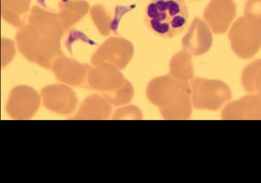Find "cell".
<instances>
[{
  "label": "cell",
  "mask_w": 261,
  "mask_h": 183,
  "mask_svg": "<svg viewBox=\"0 0 261 183\" xmlns=\"http://www.w3.org/2000/svg\"><path fill=\"white\" fill-rule=\"evenodd\" d=\"M65 32L58 13L34 6L27 23L17 30V46L30 62L50 69L55 60L64 55L61 40Z\"/></svg>",
  "instance_id": "obj_1"
},
{
  "label": "cell",
  "mask_w": 261,
  "mask_h": 183,
  "mask_svg": "<svg viewBox=\"0 0 261 183\" xmlns=\"http://www.w3.org/2000/svg\"><path fill=\"white\" fill-rule=\"evenodd\" d=\"M189 82L177 81L170 75L156 77L148 84L146 96L160 108L166 120L190 119L192 112Z\"/></svg>",
  "instance_id": "obj_2"
},
{
  "label": "cell",
  "mask_w": 261,
  "mask_h": 183,
  "mask_svg": "<svg viewBox=\"0 0 261 183\" xmlns=\"http://www.w3.org/2000/svg\"><path fill=\"white\" fill-rule=\"evenodd\" d=\"M189 15L185 0H151L145 11L147 27L158 36L168 38L184 31Z\"/></svg>",
  "instance_id": "obj_3"
},
{
  "label": "cell",
  "mask_w": 261,
  "mask_h": 183,
  "mask_svg": "<svg viewBox=\"0 0 261 183\" xmlns=\"http://www.w3.org/2000/svg\"><path fill=\"white\" fill-rule=\"evenodd\" d=\"M190 85L191 101L196 109L218 111L232 98L229 87L220 80L196 77Z\"/></svg>",
  "instance_id": "obj_4"
},
{
  "label": "cell",
  "mask_w": 261,
  "mask_h": 183,
  "mask_svg": "<svg viewBox=\"0 0 261 183\" xmlns=\"http://www.w3.org/2000/svg\"><path fill=\"white\" fill-rule=\"evenodd\" d=\"M228 38L231 49L239 58L249 59L261 47V23L241 16L234 21Z\"/></svg>",
  "instance_id": "obj_5"
},
{
  "label": "cell",
  "mask_w": 261,
  "mask_h": 183,
  "mask_svg": "<svg viewBox=\"0 0 261 183\" xmlns=\"http://www.w3.org/2000/svg\"><path fill=\"white\" fill-rule=\"evenodd\" d=\"M134 54L132 42L123 37L113 36L108 38L94 52L91 63L93 66L108 63L121 70L127 66Z\"/></svg>",
  "instance_id": "obj_6"
},
{
  "label": "cell",
  "mask_w": 261,
  "mask_h": 183,
  "mask_svg": "<svg viewBox=\"0 0 261 183\" xmlns=\"http://www.w3.org/2000/svg\"><path fill=\"white\" fill-rule=\"evenodd\" d=\"M41 100V95L31 87L17 86L11 91L6 111L13 119H32L40 107Z\"/></svg>",
  "instance_id": "obj_7"
},
{
  "label": "cell",
  "mask_w": 261,
  "mask_h": 183,
  "mask_svg": "<svg viewBox=\"0 0 261 183\" xmlns=\"http://www.w3.org/2000/svg\"><path fill=\"white\" fill-rule=\"evenodd\" d=\"M41 97L43 106L59 115L71 114L77 106L75 93L65 85L59 84L47 86L42 89Z\"/></svg>",
  "instance_id": "obj_8"
},
{
  "label": "cell",
  "mask_w": 261,
  "mask_h": 183,
  "mask_svg": "<svg viewBox=\"0 0 261 183\" xmlns=\"http://www.w3.org/2000/svg\"><path fill=\"white\" fill-rule=\"evenodd\" d=\"M125 81L120 69L108 63L90 66L87 77L90 88L99 91L101 94L114 92L120 88Z\"/></svg>",
  "instance_id": "obj_9"
},
{
  "label": "cell",
  "mask_w": 261,
  "mask_h": 183,
  "mask_svg": "<svg viewBox=\"0 0 261 183\" xmlns=\"http://www.w3.org/2000/svg\"><path fill=\"white\" fill-rule=\"evenodd\" d=\"M237 15L233 0H212L204 12V18L216 34L225 33Z\"/></svg>",
  "instance_id": "obj_10"
},
{
  "label": "cell",
  "mask_w": 261,
  "mask_h": 183,
  "mask_svg": "<svg viewBox=\"0 0 261 183\" xmlns=\"http://www.w3.org/2000/svg\"><path fill=\"white\" fill-rule=\"evenodd\" d=\"M64 55L59 57L52 64L51 68L57 80L64 84L80 86L85 84L90 68Z\"/></svg>",
  "instance_id": "obj_11"
},
{
  "label": "cell",
  "mask_w": 261,
  "mask_h": 183,
  "mask_svg": "<svg viewBox=\"0 0 261 183\" xmlns=\"http://www.w3.org/2000/svg\"><path fill=\"white\" fill-rule=\"evenodd\" d=\"M221 116L223 120H261V93L246 95L228 103Z\"/></svg>",
  "instance_id": "obj_12"
},
{
  "label": "cell",
  "mask_w": 261,
  "mask_h": 183,
  "mask_svg": "<svg viewBox=\"0 0 261 183\" xmlns=\"http://www.w3.org/2000/svg\"><path fill=\"white\" fill-rule=\"evenodd\" d=\"M213 43V36L206 24L196 19L185 36L182 38L184 50L191 56L202 55L210 50Z\"/></svg>",
  "instance_id": "obj_13"
},
{
  "label": "cell",
  "mask_w": 261,
  "mask_h": 183,
  "mask_svg": "<svg viewBox=\"0 0 261 183\" xmlns=\"http://www.w3.org/2000/svg\"><path fill=\"white\" fill-rule=\"evenodd\" d=\"M112 113V104L101 94H94L87 97L81 104L74 119L107 120Z\"/></svg>",
  "instance_id": "obj_14"
},
{
  "label": "cell",
  "mask_w": 261,
  "mask_h": 183,
  "mask_svg": "<svg viewBox=\"0 0 261 183\" xmlns=\"http://www.w3.org/2000/svg\"><path fill=\"white\" fill-rule=\"evenodd\" d=\"M58 14L66 30L80 21L90 10V5L85 0H62L59 3Z\"/></svg>",
  "instance_id": "obj_15"
},
{
  "label": "cell",
  "mask_w": 261,
  "mask_h": 183,
  "mask_svg": "<svg viewBox=\"0 0 261 183\" xmlns=\"http://www.w3.org/2000/svg\"><path fill=\"white\" fill-rule=\"evenodd\" d=\"M31 0H1L2 18L14 27L20 28L26 23Z\"/></svg>",
  "instance_id": "obj_16"
},
{
  "label": "cell",
  "mask_w": 261,
  "mask_h": 183,
  "mask_svg": "<svg viewBox=\"0 0 261 183\" xmlns=\"http://www.w3.org/2000/svg\"><path fill=\"white\" fill-rule=\"evenodd\" d=\"M169 75L181 82L192 80L194 75L192 56L185 50L174 55L169 64Z\"/></svg>",
  "instance_id": "obj_17"
},
{
  "label": "cell",
  "mask_w": 261,
  "mask_h": 183,
  "mask_svg": "<svg viewBox=\"0 0 261 183\" xmlns=\"http://www.w3.org/2000/svg\"><path fill=\"white\" fill-rule=\"evenodd\" d=\"M242 84L247 93H261V60L251 63L243 69Z\"/></svg>",
  "instance_id": "obj_18"
},
{
  "label": "cell",
  "mask_w": 261,
  "mask_h": 183,
  "mask_svg": "<svg viewBox=\"0 0 261 183\" xmlns=\"http://www.w3.org/2000/svg\"><path fill=\"white\" fill-rule=\"evenodd\" d=\"M134 94V90L132 83L126 80L120 88L114 92L102 95L112 106L120 107L130 102L133 98Z\"/></svg>",
  "instance_id": "obj_19"
},
{
  "label": "cell",
  "mask_w": 261,
  "mask_h": 183,
  "mask_svg": "<svg viewBox=\"0 0 261 183\" xmlns=\"http://www.w3.org/2000/svg\"><path fill=\"white\" fill-rule=\"evenodd\" d=\"M91 18L102 36L107 37L111 33L110 20L103 8L99 5L94 6L90 11Z\"/></svg>",
  "instance_id": "obj_20"
},
{
  "label": "cell",
  "mask_w": 261,
  "mask_h": 183,
  "mask_svg": "<svg viewBox=\"0 0 261 183\" xmlns=\"http://www.w3.org/2000/svg\"><path fill=\"white\" fill-rule=\"evenodd\" d=\"M244 16L248 20L261 23V0H247Z\"/></svg>",
  "instance_id": "obj_21"
},
{
  "label": "cell",
  "mask_w": 261,
  "mask_h": 183,
  "mask_svg": "<svg viewBox=\"0 0 261 183\" xmlns=\"http://www.w3.org/2000/svg\"><path fill=\"white\" fill-rule=\"evenodd\" d=\"M16 53L14 42L6 38H2V68L6 67L14 59Z\"/></svg>",
  "instance_id": "obj_22"
},
{
  "label": "cell",
  "mask_w": 261,
  "mask_h": 183,
  "mask_svg": "<svg viewBox=\"0 0 261 183\" xmlns=\"http://www.w3.org/2000/svg\"><path fill=\"white\" fill-rule=\"evenodd\" d=\"M141 119L142 113L136 106H129L117 110L113 119Z\"/></svg>",
  "instance_id": "obj_23"
}]
</instances>
